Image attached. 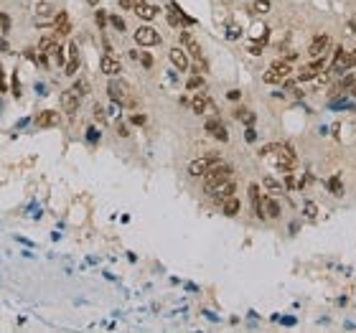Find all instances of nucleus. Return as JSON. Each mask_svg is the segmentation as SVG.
I'll return each instance as SVG.
<instances>
[{
    "mask_svg": "<svg viewBox=\"0 0 356 333\" xmlns=\"http://www.w3.org/2000/svg\"><path fill=\"white\" fill-rule=\"evenodd\" d=\"M348 59H351V66H356V49H353V51L348 54Z\"/></svg>",
    "mask_w": 356,
    "mask_h": 333,
    "instance_id": "nucleus-44",
    "label": "nucleus"
},
{
    "mask_svg": "<svg viewBox=\"0 0 356 333\" xmlns=\"http://www.w3.org/2000/svg\"><path fill=\"white\" fill-rule=\"evenodd\" d=\"M6 89V74H3V66H0V92Z\"/></svg>",
    "mask_w": 356,
    "mask_h": 333,
    "instance_id": "nucleus-42",
    "label": "nucleus"
},
{
    "mask_svg": "<svg viewBox=\"0 0 356 333\" xmlns=\"http://www.w3.org/2000/svg\"><path fill=\"white\" fill-rule=\"evenodd\" d=\"M219 163V155H204V158H196V160H191L189 163V173L191 176H204L211 165H217Z\"/></svg>",
    "mask_w": 356,
    "mask_h": 333,
    "instance_id": "nucleus-7",
    "label": "nucleus"
},
{
    "mask_svg": "<svg viewBox=\"0 0 356 333\" xmlns=\"http://www.w3.org/2000/svg\"><path fill=\"white\" fill-rule=\"evenodd\" d=\"M247 115H250V112H247V109H242V107H239V109L234 112V117H237V120H244Z\"/></svg>",
    "mask_w": 356,
    "mask_h": 333,
    "instance_id": "nucleus-40",
    "label": "nucleus"
},
{
    "mask_svg": "<svg viewBox=\"0 0 356 333\" xmlns=\"http://www.w3.org/2000/svg\"><path fill=\"white\" fill-rule=\"evenodd\" d=\"M135 41H137L140 46H158V44H160V33H158L155 28H150V26H140V28L135 31Z\"/></svg>",
    "mask_w": 356,
    "mask_h": 333,
    "instance_id": "nucleus-8",
    "label": "nucleus"
},
{
    "mask_svg": "<svg viewBox=\"0 0 356 333\" xmlns=\"http://www.w3.org/2000/svg\"><path fill=\"white\" fill-rule=\"evenodd\" d=\"M234 176V171H232V165H227V163H217V165H211V168L204 173V189L206 191H211L214 186H219L222 181H229Z\"/></svg>",
    "mask_w": 356,
    "mask_h": 333,
    "instance_id": "nucleus-1",
    "label": "nucleus"
},
{
    "mask_svg": "<svg viewBox=\"0 0 356 333\" xmlns=\"http://www.w3.org/2000/svg\"><path fill=\"white\" fill-rule=\"evenodd\" d=\"M262 183H265V189H267V191H275V194H280V191H282V189H285V186H282V183H280V181H275V178H272V176H267V178H265V181H262Z\"/></svg>",
    "mask_w": 356,
    "mask_h": 333,
    "instance_id": "nucleus-25",
    "label": "nucleus"
},
{
    "mask_svg": "<svg viewBox=\"0 0 356 333\" xmlns=\"http://www.w3.org/2000/svg\"><path fill=\"white\" fill-rule=\"evenodd\" d=\"M250 201H252L255 216H257V219H267V216H265V196L260 194V186H257V183L250 186Z\"/></svg>",
    "mask_w": 356,
    "mask_h": 333,
    "instance_id": "nucleus-12",
    "label": "nucleus"
},
{
    "mask_svg": "<svg viewBox=\"0 0 356 333\" xmlns=\"http://www.w3.org/2000/svg\"><path fill=\"white\" fill-rule=\"evenodd\" d=\"M137 61H140L145 69H150V66H153V56H150V54H145V51H143V54H137Z\"/></svg>",
    "mask_w": 356,
    "mask_h": 333,
    "instance_id": "nucleus-31",
    "label": "nucleus"
},
{
    "mask_svg": "<svg viewBox=\"0 0 356 333\" xmlns=\"http://www.w3.org/2000/svg\"><path fill=\"white\" fill-rule=\"evenodd\" d=\"M54 28H56V36H59V39L72 33V23H69V16H66L64 11L56 13V18H54Z\"/></svg>",
    "mask_w": 356,
    "mask_h": 333,
    "instance_id": "nucleus-15",
    "label": "nucleus"
},
{
    "mask_svg": "<svg viewBox=\"0 0 356 333\" xmlns=\"http://www.w3.org/2000/svg\"><path fill=\"white\" fill-rule=\"evenodd\" d=\"M107 94H110V99L117 102L120 107H132V104H135V97H132L130 87H127L125 82H120V79H112V82L107 84Z\"/></svg>",
    "mask_w": 356,
    "mask_h": 333,
    "instance_id": "nucleus-2",
    "label": "nucleus"
},
{
    "mask_svg": "<svg viewBox=\"0 0 356 333\" xmlns=\"http://www.w3.org/2000/svg\"><path fill=\"white\" fill-rule=\"evenodd\" d=\"M255 137H257V135H255V130H252V127H250V130H247V140H250V142H252V140H255Z\"/></svg>",
    "mask_w": 356,
    "mask_h": 333,
    "instance_id": "nucleus-43",
    "label": "nucleus"
},
{
    "mask_svg": "<svg viewBox=\"0 0 356 333\" xmlns=\"http://www.w3.org/2000/svg\"><path fill=\"white\" fill-rule=\"evenodd\" d=\"M206 107H209V94L199 92V94H194V97H191V109H194V115H204V112H206Z\"/></svg>",
    "mask_w": 356,
    "mask_h": 333,
    "instance_id": "nucleus-17",
    "label": "nucleus"
},
{
    "mask_svg": "<svg viewBox=\"0 0 356 333\" xmlns=\"http://www.w3.org/2000/svg\"><path fill=\"white\" fill-rule=\"evenodd\" d=\"M328 41H331V39H328V33H321V36H315V39H313V41L308 44V51H305V54H308L310 59H318V56H321V54L326 51Z\"/></svg>",
    "mask_w": 356,
    "mask_h": 333,
    "instance_id": "nucleus-13",
    "label": "nucleus"
},
{
    "mask_svg": "<svg viewBox=\"0 0 356 333\" xmlns=\"http://www.w3.org/2000/svg\"><path fill=\"white\" fill-rule=\"evenodd\" d=\"M168 59H170V64H173L178 71H186V69H189V51L181 49V46H173V49L168 51Z\"/></svg>",
    "mask_w": 356,
    "mask_h": 333,
    "instance_id": "nucleus-11",
    "label": "nucleus"
},
{
    "mask_svg": "<svg viewBox=\"0 0 356 333\" xmlns=\"http://www.w3.org/2000/svg\"><path fill=\"white\" fill-rule=\"evenodd\" d=\"M265 216L267 219H280V204L272 196H265Z\"/></svg>",
    "mask_w": 356,
    "mask_h": 333,
    "instance_id": "nucleus-21",
    "label": "nucleus"
},
{
    "mask_svg": "<svg viewBox=\"0 0 356 333\" xmlns=\"http://www.w3.org/2000/svg\"><path fill=\"white\" fill-rule=\"evenodd\" d=\"M239 97H242V92H239V89H232V92L227 94V99H232V102H237Z\"/></svg>",
    "mask_w": 356,
    "mask_h": 333,
    "instance_id": "nucleus-39",
    "label": "nucleus"
},
{
    "mask_svg": "<svg viewBox=\"0 0 356 333\" xmlns=\"http://www.w3.org/2000/svg\"><path fill=\"white\" fill-rule=\"evenodd\" d=\"M110 23H112V26H115L120 33H125V21H122L120 16H110Z\"/></svg>",
    "mask_w": 356,
    "mask_h": 333,
    "instance_id": "nucleus-30",
    "label": "nucleus"
},
{
    "mask_svg": "<svg viewBox=\"0 0 356 333\" xmlns=\"http://www.w3.org/2000/svg\"><path fill=\"white\" fill-rule=\"evenodd\" d=\"M140 3H145V0H120V8L122 11H135Z\"/></svg>",
    "mask_w": 356,
    "mask_h": 333,
    "instance_id": "nucleus-26",
    "label": "nucleus"
},
{
    "mask_svg": "<svg viewBox=\"0 0 356 333\" xmlns=\"http://www.w3.org/2000/svg\"><path fill=\"white\" fill-rule=\"evenodd\" d=\"M272 153H275V165L280 171H293L298 165V158H295V150L290 145H272Z\"/></svg>",
    "mask_w": 356,
    "mask_h": 333,
    "instance_id": "nucleus-3",
    "label": "nucleus"
},
{
    "mask_svg": "<svg viewBox=\"0 0 356 333\" xmlns=\"http://www.w3.org/2000/svg\"><path fill=\"white\" fill-rule=\"evenodd\" d=\"M270 69H272V71H275V74H277L282 82H285V79H290V74H293V64H288L285 59H280V61H272V66H270Z\"/></svg>",
    "mask_w": 356,
    "mask_h": 333,
    "instance_id": "nucleus-19",
    "label": "nucleus"
},
{
    "mask_svg": "<svg viewBox=\"0 0 356 333\" xmlns=\"http://www.w3.org/2000/svg\"><path fill=\"white\" fill-rule=\"evenodd\" d=\"M79 104H82V92L77 87H72V89H66L61 94V109L66 115H77L79 112Z\"/></svg>",
    "mask_w": 356,
    "mask_h": 333,
    "instance_id": "nucleus-5",
    "label": "nucleus"
},
{
    "mask_svg": "<svg viewBox=\"0 0 356 333\" xmlns=\"http://www.w3.org/2000/svg\"><path fill=\"white\" fill-rule=\"evenodd\" d=\"M117 135H120V137H130V127L120 122V125H117Z\"/></svg>",
    "mask_w": 356,
    "mask_h": 333,
    "instance_id": "nucleus-34",
    "label": "nucleus"
},
{
    "mask_svg": "<svg viewBox=\"0 0 356 333\" xmlns=\"http://www.w3.org/2000/svg\"><path fill=\"white\" fill-rule=\"evenodd\" d=\"M66 54H69V61H66V74L69 77H74L77 74V69H79V46L77 44H69V49H66Z\"/></svg>",
    "mask_w": 356,
    "mask_h": 333,
    "instance_id": "nucleus-16",
    "label": "nucleus"
},
{
    "mask_svg": "<svg viewBox=\"0 0 356 333\" xmlns=\"http://www.w3.org/2000/svg\"><path fill=\"white\" fill-rule=\"evenodd\" d=\"M348 69H351V59H348V54L338 46L336 54H333V61H331L328 71H331V74H343V71H348Z\"/></svg>",
    "mask_w": 356,
    "mask_h": 333,
    "instance_id": "nucleus-9",
    "label": "nucleus"
},
{
    "mask_svg": "<svg viewBox=\"0 0 356 333\" xmlns=\"http://www.w3.org/2000/svg\"><path fill=\"white\" fill-rule=\"evenodd\" d=\"M285 61H288V64H295V61H298V54H295V51H288V54H285Z\"/></svg>",
    "mask_w": 356,
    "mask_h": 333,
    "instance_id": "nucleus-38",
    "label": "nucleus"
},
{
    "mask_svg": "<svg viewBox=\"0 0 356 333\" xmlns=\"http://www.w3.org/2000/svg\"><path fill=\"white\" fill-rule=\"evenodd\" d=\"M99 69H102V74H107V77H117L120 71H122V64L115 59V56H102V61H99Z\"/></svg>",
    "mask_w": 356,
    "mask_h": 333,
    "instance_id": "nucleus-14",
    "label": "nucleus"
},
{
    "mask_svg": "<svg viewBox=\"0 0 356 333\" xmlns=\"http://www.w3.org/2000/svg\"><path fill=\"white\" fill-rule=\"evenodd\" d=\"M36 125H39V127H54V125H59V112H54V109L41 112V115L36 117Z\"/></svg>",
    "mask_w": 356,
    "mask_h": 333,
    "instance_id": "nucleus-18",
    "label": "nucleus"
},
{
    "mask_svg": "<svg viewBox=\"0 0 356 333\" xmlns=\"http://www.w3.org/2000/svg\"><path fill=\"white\" fill-rule=\"evenodd\" d=\"M130 122L132 125H145V115H130Z\"/></svg>",
    "mask_w": 356,
    "mask_h": 333,
    "instance_id": "nucleus-35",
    "label": "nucleus"
},
{
    "mask_svg": "<svg viewBox=\"0 0 356 333\" xmlns=\"http://www.w3.org/2000/svg\"><path fill=\"white\" fill-rule=\"evenodd\" d=\"M351 94H353V99H356V82L351 84Z\"/></svg>",
    "mask_w": 356,
    "mask_h": 333,
    "instance_id": "nucleus-45",
    "label": "nucleus"
},
{
    "mask_svg": "<svg viewBox=\"0 0 356 333\" xmlns=\"http://www.w3.org/2000/svg\"><path fill=\"white\" fill-rule=\"evenodd\" d=\"M181 44H184V49L201 64V66H206V61H204V49H201V44L196 41V36L194 33H189V31H184L181 33Z\"/></svg>",
    "mask_w": 356,
    "mask_h": 333,
    "instance_id": "nucleus-4",
    "label": "nucleus"
},
{
    "mask_svg": "<svg viewBox=\"0 0 356 333\" xmlns=\"http://www.w3.org/2000/svg\"><path fill=\"white\" fill-rule=\"evenodd\" d=\"M265 82H267V84H280L282 79H280V77H277L272 69H267V74H265Z\"/></svg>",
    "mask_w": 356,
    "mask_h": 333,
    "instance_id": "nucleus-32",
    "label": "nucleus"
},
{
    "mask_svg": "<svg viewBox=\"0 0 356 333\" xmlns=\"http://www.w3.org/2000/svg\"><path fill=\"white\" fill-rule=\"evenodd\" d=\"M36 13H39V18H49L51 16V6L49 3H39L36 6Z\"/></svg>",
    "mask_w": 356,
    "mask_h": 333,
    "instance_id": "nucleus-27",
    "label": "nucleus"
},
{
    "mask_svg": "<svg viewBox=\"0 0 356 333\" xmlns=\"http://www.w3.org/2000/svg\"><path fill=\"white\" fill-rule=\"evenodd\" d=\"M222 211H224V216H237V214H239V199H237V196H229V199L222 204Z\"/></svg>",
    "mask_w": 356,
    "mask_h": 333,
    "instance_id": "nucleus-22",
    "label": "nucleus"
},
{
    "mask_svg": "<svg viewBox=\"0 0 356 333\" xmlns=\"http://www.w3.org/2000/svg\"><path fill=\"white\" fill-rule=\"evenodd\" d=\"M328 189H331V191H336L338 196L343 194V189H341V181H338V178H331V181H328Z\"/></svg>",
    "mask_w": 356,
    "mask_h": 333,
    "instance_id": "nucleus-33",
    "label": "nucleus"
},
{
    "mask_svg": "<svg viewBox=\"0 0 356 333\" xmlns=\"http://www.w3.org/2000/svg\"><path fill=\"white\" fill-rule=\"evenodd\" d=\"M305 216H308V219H313V216H315V206H313L310 201L305 204Z\"/></svg>",
    "mask_w": 356,
    "mask_h": 333,
    "instance_id": "nucleus-36",
    "label": "nucleus"
},
{
    "mask_svg": "<svg viewBox=\"0 0 356 333\" xmlns=\"http://www.w3.org/2000/svg\"><path fill=\"white\" fill-rule=\"evenodd\" d=\"M250 54H252V56H260V54H262V46H250Z\"/></svg>",
    "mask_w": 356,
    "mask_h": 333,
    "instance_id": "nucleus-41",
    "label": "nucleus"
},
{
    "mask_svg": "<svg viewBox=\"0 0 356 333\" xmlns=\"http://www.w3.org/2000/svg\"><path fill=\"white\" fill-rule=\"evenodd\" d=\"M201 87H204V77H201V74H191L189 82H186V89L194 92V89H201Z\"/></svg>",
    "mask_w": 356,
    "mask_h": 333,
    "instance_id": "nucleus-24",
    "label": "nucleus"
},
{
    "mask_svg": "<svg viewBox=\"0 0 356 333\" xmlns=\"http://www.w3.org/2000/svg\"><path fill=\"white\" fill-rule=\"evenodd\" d=\"M94 21H97V26L104 31V26H107V13H104V11H97V13H94Z\"/></svg>",
    "mask_w": 356,
    "mask_h": 333,
    "instance_id": "nucleus-29",
    "label": "nucleus"
},
{
    "mask_svg": "<svg viewBox=\"0 0 356 333\" xmlns=\"http://www.w3.org/2000/svg\"><path fill=\"white\" fill-rule=\"evenodd\" d=\"M135 16L143 18V21H153V18L158 16V8H155V6H148V3H140V6L135 8Z\"/></svg>",
    "mask_w": 356,
    "mask_h": 333,
    "instance_id": "nucleus-20",
    "label": "nucleus"
},
{
    "mask_svg": "<svg viewBox=\"0 0 356 333\" xmlns=\"http://www.w3.org/2000/svg\"><path fill=\"white\" fill-rule=\"evenodd\" d=\"M87 3H92V6H97V3H99V0H87Z\"/></svg>",
    "mask_w": 356,
    "mask_h": 333,
    "instance_id": "nucleus-46",
    "label": "nucleus"
},
{
    "mask_svg": "<svg viewBox=\"0 0 356 333\" xmlns=\"http://www.w3.org/2000/svg\"><path fill=\"white\" fill-rule=\"evenodd\" d=\"M204 127H206V132H209L211 137H217L219 142H227V140H229V132H227V127H224V122H222L219 117H209Z\"/></svg>",
    "mask_w": 356,
    "mask_h": 333,
    "instance_id": "nucleus-10",
    "label": "nucleus"
},
{
    "mask_svg": "<svg viewBox=\"0 0 356 333\" xmlns=\"http://www.w3.org/2000/svg\"><path fill=\"white\" fill-rule=\"evenodd\" d=\"M234 191H237V181L229 178V181H222L219 186H214L209 194H211V199H214L217 204H224L229 196H234Z\"/></svg>",
    "mask_w": 356,
    "mask_h": 333,
    "instance_id": "nucleus-6",
    "label": "nucleus"
},
{
    "mask_svg": "<svg viewBox=\"0 0 356 333\" xmlns=\"http://www.w3.org/2000/svg\"><path fill=\"white\" fill-rule=\"evenodd\" d=\"M227 36H229V39H239V28H237V26H229Z\"/></svg>",
    "mask_w": 356,
    "mask_h": 333,
    "instance_id": "nucleus-37",
    "label": "nucleus"
},
{
    "mask_svg": "<svg viewBox=\"0 0 356 333\" xmlns=\"http://www.w3.org/2000/svg\"><path fill=\"white\" fill-rule=\"evenodd\" d=\"M8 28H11V18H8L6 13H0V36H6Z\"/></svg>",
    "mask_w": 356,
    "mask_h": 333,
    "instance_id": "nucleus-28",
    "label": "nucleus"
},
{
    "mask_svg": "<svg viewBox=\"0 0 356 333\" xmlns=\"http://www.w3.org/2000/svg\"><path fill=\"white\" fill-rule=\"evenodd\" d=\"M270 0H255V6H252V11L257 13V16H267L270 13Z\"/></svg>",
    "mask_w": 356,
    "mask_h": 333,
    "instance_id": "nucleus-23",
    "label": "nucleus"
}]
</instances>
